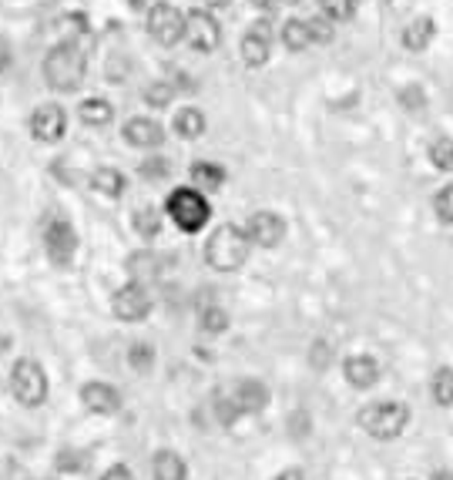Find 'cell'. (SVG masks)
I'll use <instances>...</instances> for the list:
<instances>
[{
  "label": "cell",
  "instance_id": "obj_11",
  "mask_svg": "<svg viewBox=\"0 0 453 480\" xmlns=\"http://www.w3.org/2000/svg\"><path fill=\"white\" fill-rule=\"evenodd\" d=\"M245 232L252 239V246L262 249H276L282 239H286V219L279 212H255L245 225Z\"/></svg>",
  "mask_w": 453,
  "mask_h": 480
},
{
  "label": "cell",
  "instance_id": "obj_34",
  "mask_svg": "<svg viewBox=\"0 0 453 480\" xmlns=\"http://www.w3.org/2000/svg\"><path fill=\"white\" fill-rule=\"evenodd\" d=\"M168 171H172V162H168V158H162V155L144 158V162H142V179H148V181L168 179Z\"/></svg>",
  "mask_w": 453,
  "mask_h": 480
},
{
  "label": "cell",
  "instance_id": "obj_5",
  "mask_svg": "<svg viewBox=\"0 0 453 480\" xmlns=\"http://www.w3.org/2000/svg\"><path fill=\"white\" fill-rule=\"evenodd\" d=\"M11 393L21 407H41L47 400V373L37 359H17L11 369Z\"/></svg>",
  "mask_w": 453,
  "mask_h": 480
},
{
  "label": "cell",
  "instance_id": "obj_3",
  "mask_svg": "<svg viewBox=\"0 0 453 480\" xmlns=\"http://www.w3.org/2000/svg\"><path fill=\"white\" fill-rule=\"evenodd\" d=\"M356 424L363 430L366 436L373 440H397L409 424V407L399 400H379V403H369L356 414Z\"/></svg>",
  "mask_w": 453,
  "mask_h": 480
},
{
  "label": "cell",
  "instance_id": "obj_25",
  "mask_svg": "<svg viewBox=\"0 0 453 480\" xmlns=\"http://www.w3.org/2000/svg\"><path fill=\"white\" fill-rule=\"evenodd\" d=\"M430 393L440 407H453V369L450 367H440L437 373H433Z\"/></svg>",
  "mask_w": 453,
  "mask_h": 480
},
{
  "label": "cell",
  "instance_id": "obj_45",
  "mask_svg": "<svg viewBox=\"0 0 453 480\" xmlns=\"http://www.w3.org/2000/svg\"><path fill=\"white\" fill-rule=\"evenodd\" d=\"M356 4H363V0H353V7H356Z\"/></svg>",
  "mask_w": 453,
  "mask_h": 480
},
{
  "label": "cell",
  "instance_id": "obj_1",
  "mask_svg": "<svg viewBox=\"0 0 453 480\" xmlns=\"http://www.w3.org/2000/svg\"><path fill=\"white\" fill-rule=\"evenodd\" d=\"M84 74H88V57H84L78 41H61V44L47 51L44 81L51 91L71 94V91H78L84 84Z\"/></svg>",
  "mask_w": 453,
  "mask_h": 480
},
{
  "label": "cell",
  "instance_id": "obj_33",
  "mask_svg": "<svg viewBox=\"0 0 453 480\" xmlns=\"http://www.w3.org/2000/svg\"><path fill=\"white\" fill-rule=\"evenodd\" d=\"M433 212L443 225H453V185H443L437 195H433Z\"/></svg>",
  "mask_w": 453,
  "mask_h": 480
},
{
  "label": "cell",
  "instance_id": "obj_39",
  "mask_svg": "<svg viewBox=\"0 0 453 480\" xmlns=\"http://www.w3.org/2000/svg\"><path fill=\"white\" fill-rule=\"evenodd\" d=\"M101 480H134L132 470L124 467V464H114V467H108L104 474H101Z\"/></svg>",
  "mask_w": 453,
  "mask_h": 480
},
{
  "label": "cell",
  "instance_id": "obj_10",
  "mask_svg": "<svg viewBox=\"0 0 453 480\" xmlns=\"http://www.w3.org/2000/svg\"><path fill=\"white\" fill-rule=\"evenodd\" d=\"M64 132H67L64 108H57V104H41V108L31 114V134L37 138V142L54 145V142L64 138Z\"/></svg>",
  "mask_w": 453,
  "mask_h": 480
},
{
  "label": "cell",
  "instance_id": "obj_36",
  "mask_svg": "<svg viewBox=\"0 0 453 480\" xmlns=\"http://www.w3.org/2000/svg\"><path fill=\"white\" fill-rule=\"evenodd\" d=\"M330 359H332V347L326 343V339H316V343H312V349H310V363L316 369H326V367H330Z\"/></svg>",
  "mask_w": 453,
  "mask_h": 480
},
{
  "label": "cell",
  "instance_id": "obj_9",
  "mask_svg": "<svg viewBox=\"0 0 453 480\" xmlns=\"http://www.w3.org/2000/svg\"><path fill=\"white\" fill-rule=\"evenodd\" d=\"M185 41L192 51L199 54H212L222 44V27L209 11H188L185 14Z\"/></svg>",
  "mask_w": 453,
  "mask_h": 480
},
{
  "label": "cell",
  "instance_id": "obj_18",
  "mask_svg": "<svg viewBox=\"0 0 453 480\" xmlns=\"http://www.w3.org/2000/svg\"><path fill=\"white\" fill-rule=\"evenodd\" d=\"M91 189L104 195V199H122L124 189H128V179H124L118 168H98L94 175H91Z\"/></svg>",
  "mask_w": 453,
  "mask_h": 480
},
{
  "label": "cell",
  "instance_id": "obj_41",
  "mask_svg": "<svg viewBox=\"0 0 453 480\" xmlns=\"http://www.w3.org/2000/svg\"><path fill=\"white\" fill-rule=\"evenodd\" d=\"M11 67V47L0 44V71H7Z\"/></svg>",
  "mask_w": 453,
  "mask_h": 480
},
{
  "label": "cell",
  "instance_id": "obj_22",
  "mask_svg": "<svg viewBox=\"0 0 453 480\" xmlns=\"http://www.w3.org/2000/svg\"><path fill=\"white\" fill-rule=\"evenodd\" d=\"M192 181L202 191H219L225 185V168L215 165V162H195L192 165Z\"/></svg>",
  "mask_w": 453,
  "mask_h": 480
},
{
  "label": "cell",
  "instance_id": "obj_30",
  "mask_svg": "<svg viewBox=\"0 0 453 480\" xmlns=\"http://www.w3.org/2000/svg\"><path fill=\"white\" fill-rule=\"evenodd\" d=\"M215 414H219L222 426H232L239 416H242V410H239V403H235L232 393H215Z\"/></svg>",
  "mask_w": 453,
  "mask_h": 480
},
{
  "label": "cell",
  "instance_id": "obj_23",
  "mask_svg": "<svg viewBox=\"0 0 453 480\" xmlns=\"http://www.w3.org/2000/svg\"><path fill=\"white\" fill-rule=\"evenodd\" d=\"M175 134L178 138H185V142H195L205 134V114L199 108H182L175 114Z\"/></svg>",
  "mask_w": 453,
  "mask_h": 480
},
{
  "label": "cell",
  "instance_id": "obj_7",
  "mask_svg": "<svg viewBox=\"0 0 453 480\" xmlns=\"http://www.w3.org/2000/svg\"><path fill=\"white\" fill-rule=\"evenodd\" d=\"M44 246L51 262L61 269H67L74 262V252H78V232L67 219H51L44 229Z\"/></svg>",
  "mask_w": 453,
  "mask_h": 480
},
{
  "label": "cell",
  "instance_id": "obj_37",
  "mask_svg": "<svg viewBox=\"0 0 453 480\" xmlns=\"http://www.w3.org/2000/svg\"><path fill=\"white\" fill-rule=\"evenodd\" d=\"M88 457L81 454V450H64V454H57V467L61 470H84Z\"/></svg>",
  "mask_w": 453,
  "mask_h": 480
},
{
  "label": "cell",
  "instance_id": "obj_12",
  "mask_svg": "<svg viewBox=\"0 0 453 480\" xmlns=\"http://www.w3.org/2000/svg\"><path fill=\"white\" fill-rule=\"evenodd\" d=\"M272 54V24L255 21L242 37V61L249 67H262Z\"/></svg>",
  "mask_w": 453,
  "mask_h": 480
},
{
  "label": "cell",
  "instance_id": "obj_21",
  "mask_svg": "<svg viewBox=\"0 0 453 480\" xmlns=\"http://www.w3.org/2000/svg\"><path fill=\"white\" fill-rule=\"evenodd\" d=\"M433 34H437V27H433L430 17H417V21H409L403 27V47L407 51H423V47H430Z\"/></svg>",
  "mask_w": 453,
  "mask_h": 480
},
{
  "label": "cell",
  "instance_id": "obj_44",
  "mask_svg": "<svg viewBox=\"0 0 453 480\" xmlns=\"http://www.w3.org/2000/svg\"><path fill=\"white\" fill-rule=\"evenodd\" d=\"M282 4H299V0H282Z\"/></svg>",
  "mask_w": 453,
  "mask_h": 480
},
{
  "label": "cell",
  "instance_id": "obj_8",
  "mask_svg": "<svg viewBox=\"0 0 453 480\" xmlns=\"http://www.w3.org/2000/svg\"><path fill=\"white\" fill-rule=\"evenodd\" d=\"M148 34L165 47L178 44L185 37V14L178 11V7H172V4H155L148 11Z\"/></svg>",
  "mask_w": 453,
  "mask_h": 480
},
{
  "label": "cell",
  "instance_id": "obj_15",
  "mask_svg": "<svg viewBox=\"0 0 453 480\" xmlns=\"http://www.w3.org/2000/svg\"><path fill=\"white\" fill-rule=\"evenodd\" d=\"M343 373L353 390H369L379 380V363L373 357H366V353H356V357H350L343 363Z\"/></svg>",
  "mask_w": 453,
  "mask_h": 480
},
{
  "label": "cell",
  "instance_id": "obj_43",
  "mask_svg": "<svg viewBox=\"0 0 453 480\" xmlns=\"http://www.w3.org/2000/svg\"><path fill=\"white\" fill-rule=\"evenodd\" d=\"M249 4H252V7H269L272 0H249Z\"/></svg>",
  "mask_w": 453,
  "mask_h": 480
},
{
  "label": "cell",
  "instance_id": "obj_4",
  "mask_svg": "<svg viewBox=\"0 0 453 480\" xmlns=\"http://www.w3.org/2000/svg\"><path fill=\"white\" fill-rule=\"evenodd\" d=\"M165 212L182 232H202L209 225L212 205L202 189H175L165 201Z\"/></svg>",
  "mask_w": 453,
  "mask_h": 480
},
{
  "label": "cell",
  "instance_id": "obj_17",
  "mask_svg": "<svg viewBox=\"0 0 453 480\" xmlns=\"http://www.w3.org/2000/svg\"><path fill=\"white\" fill-rule=\"evenodd\" d=\"M162 269H165V259L158 256V252H152V249H142V252H134V256L128 259V272H132V279H138V282L158 279Z\"/></svg>",
  "mask_w": 453,
  "mask_h": 480
},
{
  "label": "cell",
  "instance_id": "obj_6",
  "mask_svg": "<svg viewBox=\"0 0 453 480\" xmlns=\"http://www.w3.org/2000/svg\"><path fill=\"white\" fill-rule=\"evenodd\" d=\"M111 313H114V319H122V323H142L144 316L152 313V296L144 289V282L132 279L124 282L122 289H114V296H111Z\"/></svg>",
  "mask_w": 453,
  "mask_h": 480
},
{
  "label": "cell",
  "instance_id": "obj_28",
  "mask_svg": "<svg viewBox=\"0 0 453 480\" xmlns=\"http://www.w3.org/2000/svg\"><path fill=\"white\" fill-rule=\"evenodd\" d=\"M175 98V88L168 84V81H152L148 88H144V104L148 108H168Z\"/></svg>",
  "mask_w": 453,
  "mask_h": 480
},
{
  "label": "cell",
  "instance_id": "obj_27",
  "mask_svg": "<svg viewBox=\"0 0 453 480\" xmlns=\"http://www.w3.org/2000/svg\"><path fill=\"white\" fill-rule=\"evenodd\" d=\"M128 363H132L134 373H152V367H155V347L152 343H132V349H128Z\"/></svg>",
  "mask_w": 453,
  "mask_h": 480
},
{
  "label": "cell",
  "instance_id": "obj_32",
  "mask_svg": "<svg viewBox=\"0 0 453 480\" xmlns=\"http://www.w3.org/2000/svg\"><path fill=\"white\" fill-rule=\"evenodd\" d=\"M202 329L205 333H225L229 329V313L222 309V306H209V309H202Z\"/></svg>",
  "mask_w": 453,
  "mask_h": 480
},
{
  "label": "cell",
  "instance_id": "obj_13",
  "mask_svg": "<svg viewBox=\"0 0 453 480\" xmlns=\"http://www.w3.org/2000/svg\"><path fill=\"white\" fill-rule=\"evenodd\" d=\"M81 403L88 407L91 414H101V416H108V414H118L122 410V393L114 390L111 383H84L81 387Z\"/></svg>",
  "mask_w": 453,
  "mask_h": 480
},
{
  "label": "cell",
  "instance_id": "obj_2",
  "mask_svg": "<svg viewBox=\"0 0 453 480\" xmlns=\"http://www.w3.org/2000/svg\"><path fill=\"white\" fill-rule=\"evenodd\" d=\"M249 249H252V239L245 229L239 225H219L215 232L209 235L205 242V262L219 272H235L249 262Z\"/></svg>",
  "mask_w": 453,
  "mask_h": 480
},
{
  "label": "cell",
  "instance_id": "obj_29",
  "mask_svg": "<svg viewBox=\"0 0 453 480\" xmlns=\"http://www.w3.org/2000/svg\"><path fill=\"white\" fill-rule=\"evenodd\" d=\"M430 162L437 171H453V142L450 138H437V142H433Z\"/></svg>",
  "mask_w": 453,
  "mask_h": 480
},
{
  "label": "cell",
  "instance_id": "obj_35",
  "mask_svg": "<svg viewBox=\"0 0 453 480\" xmlns=\"http://www.w3.org/2000/svg\"><path fill=\"white\" fill-rule=\"evenodd\" d=\"M316 7L322 14H330L332 21H343V17L353 14V0H316Z\"/></svg>",
  "mask_w": 453,
  "mask_h": 480
},
{
  "label": "cell",
  "instance_id": "obj_24",
  "mask_svg": "<svg viewBox=\"0 0 453 480\" xmlns=\"http://www.w3.org/2000/svg\"><path fill=\"white\" fill-rule=\"evenodd\" d=\"M81 122L84 124H94V128H101V124H108L111 118H114V104L104 98H88L84 104L78 108Z\"/></svg>",
  "mask_w": 453,
  "mask_h": 480
},
{
  "label": "cell",
  "instance_id": "obj_31",
  "mask_svg": "<svg viewBox=\"0 0 453 480\" xmlns=\"http://www.w3.org/2000/svg\"><path fill=\"white\" fill-rule=\"evenodd\" d=\"M310 31H312V44H330L332 37H336V27H332V17L330 14H316L310 17Z\"/></svg>",
  "mask_w": 453,
  "mask_h": 480
},
{
  "label": "cell",
  "instance_id": "obj_14",
  "mask_svg": "<svg viewBox=\"0 0 453 480\" xmlns=\"http://www.w3.org/2000/svg\"><path fill=\"white\" fill-rule=\"evenodd\" d=\"M124 142L132 148H158L165 142V128L155 118H132L124 124Z\"/></svg>",
  "mask_w": 453,
  "mask_h": 480
},
{
  "label": "cell",
  "instance_id": "obj_20",
  "mask_svg": "<svg viewBox=\"0 0 453 480\" xmlns=\"http://www.w3.org/2000/svg\"><path fill=\"white\" fill-rule=\"evenodd\" d=\"M279 37H282V44H286V51H292V54H299V51H306V47L312 44L310 21H299V17H289V21L282 24V31H279Z\"/></svg>",
  "mask_w": 453,
  "mask_h": 480
},
{
  "label": "cell",
  "instance_id": "obj_26",
  "mask_svg": "<svg viewBox=\"0 0 453 480\" xmlns=\"http://www.w3.org/2000/svg\"><path fill=\"white\" fill-rule=\"evenodd\" d=\"M134 232L142 235V239H155L162 232V215H158V209H152V205L138 209L134 212Z\"/></svg>",
  "mask_w": 453,
  "mask_h": 480
},
{
  "label": "cell",
  "instance_id": "obj_16",
  "mask_svg": "<svg viewBox=\"0 0 453 480\" xmlns=\"http://www.w3.org/2000/svg\"><path fill=\"white\" fill-rule=\"evenodd\" d=\"M232 397H235V403H239V410L242 414H262L269 407V387L262 380H239L232 387Z\"/></svg>",
  "mask_w": 453,
  "mask_h": 480
},
{
  "label": "cell",
  "instance_id": "obj_42",
  "mask_svg": "<svg viewBox=\"0 0 453 480\" xmlns=\"http://www.w3.org/2000/svg\"><path fill=\"white\" fill-rule=\"evenodd\" d=\"M205 4H209V7H215V11H219V7H229L232 0H205Z\"/></svg>",
  "mask_w": 453,
  "mask_h": 480
},
{
  "label": "cell",
  "instance_id": "obj_40",
  "mask_svg": "<svg viewBox=\"0 0 453 480\" xmlns=\"http://www.w3.org/2000/svg\"><path fill=\"white\" fill-rule=\"evenodd\" d=\"M276 480H306V474H302L299 467H289V470H282Z\"/></svg>",
  "mask_w": 453,
  "mask_h": 480
},
{
  "label": "cell",
  "instance_id": "obj_19",
  "mask_svg": "<svg viewBox=\"0 0 453 480\" xmlns=\"http://www.w3.org/2000/svg\"><path fill=\"white\" fill-rule=\"evenodd\" d=\"M152 474H155V480H185L188 467L175 450H158L155 460H152Z\"/></svg>",
  "mask_w": 453,
  "mask_h": 480
},
{
  "label": "cell",
  "instance_id": "obj_38",
  "mask_svg": "<svg viewBox=\"0 0 453 480\" xmlns=\"http://www.w3.org/2000/svg\"><path fill=\"white\" fill-rule=\"evenodd\" d=\"M399 101H403L407 108H413V112H417V108H423V104H427V94H423L420 88H407V91H399Z\"/></svg>",
  "mask_w": 453,
  "mask_h": 480
}]
</instances>
